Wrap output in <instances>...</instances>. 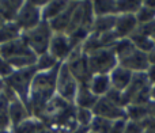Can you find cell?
I'll use <instances>...</instances> for the list:
<instances>
[{
  "mask_svg": "<svg viewBox=\"0 0 155 133\" xmlns=\"http://www.w3.org/2000/svg\"><path fill=\"white\" fill-rule=\"evenodd\" d=\"M60 66V65H59ZM59 66L46 72H37L30 87L27 107L31 117L41 120L51 99L56 95V82Z\"/></svg>",
  "mask_w": 155,
  "mask_h": 133,
  "instance_id": "1",
  "label": "cell"
},
{
  "mask_svg": "<svg viewBox=\"0 0 155 133\" xmlns=\"http://www.w3.org/2000/svg\"><path fill=\"white\" fill-rule=\"evenodd\" d=\"M45 2H23L22 7L16 14L14 23L23 33L35 29L40 23H42V7Z\"/></svg>",
  "mask_w": 155,
  "mask_h": 133,
  "instance_id": "2",
  "label": "cell"
},
{
  "mask_svg": "<svg viewBox=\"0 0 155 133\" xmlns=\"http://www.w3.org/2000/svg\"><path fill=\"white\" fill-rule=\"evenodd\" d=\"M22 37H23L25 42L27 44V46L31 49L33 53L35 56H41L44 53H48L51 40L53 37V31H52L48 22H42L35 29L23 33Z\"/></svg>",
  "mask_w": 155,
  "mask_h": 133,
  "instance_id": "3",
  "label": "cell"
},
{
  "mask_svg": "<svg viewBox=\"0 0 155 133\" xmlns=\"http://www.w3.org/2000/svg\"><path fill=\"white\" fill-rule=\"evenodd\" d=\"M35 73H37V71H35L34 66H31V68H25V69H18V71H15L3 83H4L8 88H11L21 101L27 103L30 87H31V83H33V79H34Z\"/></svg>",
  "mask_w": 155,
  "mask_h": 133,
  "instance_id": "4",
  "label": "cell"
},
{
  "mask_svg": "<svg viewBox=\"0 0 155 133\" xmlns=\"http://www.w3.org/2000/svg\"><path fill=\"white\" fill-rule=\"evenodd\" d=\"M87 63L91 75H109L118 65L113 49H101L88 54Z\"/></svg>",
  "mask_w": 155,
  "mask_h": 133,
  "instance_id": "5",
  "label": "cell"
},
{
  "mask_svg": "<svg viewBox=\"0 0 155 133\" xmlns=\"http://www.w3.org/2000/svg\"><path fill=\"white\" fill-rule=\"evenodd\" d=\"M79 88V83L76 79L71 75L70 69L65 63H61L59 66V73H57V82H56V95L64 99L65 102L74 105L75 96Z\"/></svg>",
  "mask_w": 155,
  "mask_h": 133,
  "instance_id": "6",
  "label": "cell"
},
{
  "mask_svg": "<svg viewBox=\"0 0 155 133\" xmlns=\"http://www.w3.org/2000/svg\"><path fill=\"white\" fill-rule=\"evenodd\" d=\"M65 64L70 69L71 75L75 77L79 84H87L88 80L93 76L90 72V68H88L87 56L83 53L80 48H78L72 52V54L65 61Z\"/></svg>",
  "mask_w": 155,
  "mask_h": 133,
  "instance_id": "7",
  "label": "cell"
},
{
  "mask_svg": "<svg viewBox=\"0 0 155 133\" xmlns=\"http://www.w3.org/2000/svg\"><path fill=\"white\" fill-rule=\"evenodd\" d=\"M75 48L72 46L70 38L67 34L63 33H53V37L51 40V45H49L48 53L52 54L59 63H65Z\"/></svg>",
  "mask_w": 155,
  "mask_h": 133,
  "instance_id": "8",
  "label": "cell"
},
{
  "mask_svg": "<svg viewBox=\"0 0 155 133\" xmlns=\"http://www.w3.org/2000/svg\"><path fill=\"white\" fill-rule=\"evenodd\" d=\"M93 113L95 117H101L105 120H110V121H116V120H121V118H127V113L125 109L116 106L114 103L109 101L107 98L102 96L97 101L95 106L93 109Z\"/></svg>",
  "mask_w": 155,
  "mask_h": 133,
  "instance_id": "9",
  "label": "cell"
},
{
  "mask_svg": "<svg viewBox=\"0 0 155 133\" xmlns=\"http://www.w3.org/2000/svg\"><path fill=\"white\" fill-rule=\"evenodd\" d=\"M118 65L127 68L128 71H131L132 73H144L150 66V61H148V54L144 52H140L137 49H135L131 54H128L127 57L121 59L118 61Z\"/></svg>",
  "mask_w": 155,
  "mask_h": 133,
  "instance_id": "10",
  "label": "cell"
},
{
  "mask_svg": "<svg viewBox=\"0 0 155 133\" xmlns=\"http://www.w3.org/2000/svg\"><path fill=\"white\" fill-rule=\"evenodd\" d=\"M139 29V23L136 21L135 15H117L116 16V24L114 30L118 40H125V38H131L136 30Z\"/></svg>",
  "mask_w": 155,
  "mask_h": 133,
  "instance_id": "11",
  "label": "cell"
},
{
  "mask_svg": "<svg viewBox=\"0 0 155 133\" xmlns=\"http://www.w3.org/2000/svg\"><path fill=\"white\" fill-rule=\"evenodd\" d=\"M8 117H10L11 121V128L18 124L23 122V121L31 118V114L29 112V107L23 101H21L19 98L14 99L12 102L8 106Z\"/></svg>",
  "mask_w": 155,
  "mask_h": 133,
  "instance_id": "12",
  "label": "cell"
},
{
  "mask_svg": "<svg viewBox=\"0 0 155 133\" xmlns=\"http://www.w3.org/2000/svg\"><path fill=\"white\" fill-rule=\"evenodd\" d=\"M109 77H110V83H112V88L124 92L131 84L134 73L131 71H128L127 68H124V66L117 65L109 73Z\"/></svg>",
  "mask_w": 155,
  "mask_h": 133,
  "instance_id": "13",
  "label": "cell"
},
{
  "mask_svg": "<svg viewBox=\"0 0 155 133\" xmlns=\"http://www.w3.org/2000/svg\"><path fill=\"white\" fill-rule=\"evenodd\" d=\"M76 3L78 2H71L70 7H68L64 12L60 14V15L56 16L54 19H52L51 22H48L52 31L67 34L68 30H70V26H71V19H72V14H74V10H75Z\"/></svg>",
  "mask_w": 155,
  "mask_h": 133,
  "instance_id": "14",
  "label": "cell"
},
{
  "mask_svg": "<svg viewBox=\"0 0 155 133\" xmlns=\"http://www.w3.org/2000/svg\"><path fill=\"white\" fill-rule=\"evenodd\" d=\"M87 86L91 90V92L98 98L106 96L107 92L112 90V83H110L109 75H93L91 79L88 80Z\"/></svg>",
  "mask_w": 155,
  "mask_h": 133,
  "instance_id": "15",
  "label": "cell"
},
{
  "mask_svg": "<svg viewBox=\"0 0 155 133\" xmlns=\"http://www.w3.org/2000/svg\"><path fill=\"white\" fill-rule=\"evenodd\" d=\"M98 99L99 98L91 92V90L88 88L87 84H79V88H78V92H76V96H75V101H74V106L79 107V109L93 110Z\"/></svg>",
  "mask_w": 155,
  "mask_h": 133,
  "instance_id": "16",
  "label": "cell"
},
{
  "mask_svg": "<svg viewBox=\"0 0 155 133\" xmlns=\"http://www.w3.org/2000/svg\"><path fill=\"white\" fill-rule=\"evenodd\" d=\"M134 44V46L140 52H144V53H150L155 49V42H154V38H151L148 34H146L142 29H137L136 31L132 34V37L129 38Z\"/></svg>",
  "mask_w": 155,
  "mask_h": 133,
  "instance_id": "17",
  "label": "cell"
},
{
  "mask_svg": "<svg viewBox=\"0 0 155 133\" xmlns=\"http://www.w3.org/2000/svg\"><path fill=\"white\" fill-rule=\"evenodd\" d=\"M71 2H45L42 7V19L44 22H51L60 14H63L68 7Z\"/></svg>",
  "mask_w": 155,
  "mask_h": 133,
  "instance_id": "18",
  "label": "cell"
},
{
  "mask_svg": "<svg viewBox=\"0 0 155 133\" xmlns=\"http://www.w3.org/2000/svg\"><path fill=\"white\" fill-rule=\"evenodd\" d=\"M116 16L117 15H109V16H99L94 19V23L91 26V33L97 35L105 34L114 30L116 24Z\"/></svg>",
  "mask_w": 155,
  "mask_h": 133,
  "instance_id": "19",
  "label": "cell"
},
{
  "mask_svg": "<svg viewBox=\"0 0 155 133\" xmlns=\"http://www.w3.org/2000/svg\"><path fill=\"white\" fill-rule=\"evenodd\" d=\"M44 128H45V124L42 121L31 117L29 120L23 121V122L18 124V125L12 126L11 132L12 133H41L44 131Z\"/></svg>",
  "mask_w": 155,
  "mask_h": 133,
  "instance_id": "20",
  "label": "cell"
},
{
  "mask_svg": "<svg viewBox=\"0 0 155 133\" xmlns=\"http://www.w3.org/2000/svg\"><path fill=\"white\" fill-rule=\"evenodd\" d=\"M22 37V31L18 29L14 22H5L2 27H0V46L5 45L8 42L18 40Z\"/></svg>",
  "mask_w": 155,
  "mask_h": 133,
  "instance_id": "21",
  "label": "cell"
},
{
  "mask_svg": "<svg viewBox=\"0 0 155 133\" xmlns=\"http://www.w3.org/2000/svg\"><path fill=\"white\" fill-rule=\"evenodd\" d=\"M23 2H0V16L5 22H14Z\"/></svg>",
  "mask_w": 155,
  "mask_h": 133,
  "instance_id": "22",
  "label": "cell"
},
{
  "mask_svg": "<svg viewBox=\"0 0 155 133\" xmlns=\"http://www.w3.org/2000/svg\"><path fill=\"white\" fill-rule=\"evenodd\" d=\"M93 12L95 18L99 16H109V15H117L116 14V2H91Z\"/></svg>",
  "mask_w": 155,
  "mask_h": 133,
  "instance_id": "23",
  "label": "cell"
},
{
  "mask_svg": "<svg viewBox=\"0 0 155 133\" xmlns=\"http://www.w3.org/2000/svg\"><path fill=\"white\" fill-rule=\"evenodd\" d=\"M143 2H136V0H121L116 2V14L117 15H135L140 10Z\"/></svg>",
  "mask_w": 155,
  "mask_h": 133,
  "instance_id": "24",
  "label": "cell"
},
{
  "mask_svg": "<svg viewBox=\"0 0 155 133\" xmlns=\"http://www.w3.org/2000/svg\"><path fill=\"white\" fill-rule=\"evenodd\" d=\"M60 64H61V63L57 61L52 54L44 53V54H41V56H37V61H35L34 68L37 72H46V71H51V69H54Z\"/></svg>",
  "mask_w": 155,
  "mask_h": 133,
  "instance_id": "25",
  "label": "cell"
},
{
  "mask_svg": "<svg viewBox=\"0 0 155 133\" xmlns=\"http://www.w3.org/2000/svg\"><path fill=\"white\" fill-rule=\"evenodd\" d=\"M112 49H113V52H114L117 60L120 61L121 59H124V57H127L128 54H131L136 48L134 46V44H132V41L129 40V38H125V40H118Z\"/></svg>",
  "mask_w": 155,
  "mask_h": 133,
  "instance_id": "26",
  "label": "cell"
},
{
  "mask_svg": "<svg viewBox=\"0 0 155 133\" xmlns=\"http://www.w3.org/2000/svg\"><path fill=\"white\" fill-rule=\"evenodd\" d=\"M135 16H136V21L139 23V27H142V26H146V24H150L151 22L155 21V11L148 8L147 5H144L142 3V7L135 14Z\"/></svg>",
  "mask_w": 155,
  "mask_h": 133,
  "instance_id": "27",
  "label": "cell"
},
{
  "mask_svg": "<svg viewBox=\"0 0 155 133\" xmlns=\"http://www.w3.org/2000/svg\"><path fill=\"white\" fill-rule=\"evenodd\" d=\"M112 125L113 121L94 115V120L90 125V131L93 133H112Z\"/></svg>",
  "mask_w": 155,
  "mask_h": 133,
  "instance_id": "28",
  "label": "cell"
},
{
  "mask_svg": "<svg viewBox=\"0 0 155 133\" xmlns=\"http://www.w3.org/2000/svg\"><path fill=\"white\" fill-rule=\"evenodd\" d=\"M94 120V113L90 109L75 107V122L79 126H90Z\"/></svg>",
  "mask_w": 155,
  "mask_h": 133,
  "instance_id": "29",
  "label": "cell"
},
{
  "mask_svg": "<svg viewBox=\"0 0 155 133\" xmlns=\"http://www.w3.org/2000/svg\"><path fill=\"white\" fill-rule=\"evenodd\" d=\"M105 98H107L112 103H114L116 106L121 107V109H127V107L129 106V102H128V99H127V95H125V92H123V91H118V90L112 88Z\"/></svg>",
  "mask_w": 155,
  "mask_h": 133,
  "instance_id": "30",
  "label": "cell"
},
{
  "mask_svg": "<svg viewBox=\"0 0 155 133\" xmlns=\"http://www.w3.org/2000/svg\"><path fill=\"white\" fill-rule=\"evenodd\" d=\"M14 72H15V69L11 65V63L8 61L7 59L0 56V80H2V82L7 80Z\"/></svg>",
  "mask_w": 155,
  "mask_h": 133,
  "instance_id": "31",
  "label": "cell"
},
{
  "mask_svg": "<svg viewBox=\"0 0 155 133\" xmlns=\"http://www.w3.org/2000/svg\"><path fill=\"white\" fill-rule=\"evenodd\" d=\"M146 128L143 125V122H139V121H127L125 129H124V133H144Z\"/></svg>",
  "mask_w": 155,
  "mask_h": 133,
  "instance_id": "32",
  "label": "cell"
},
{
  "mask_svg": "<svg viewBox=\"0 0 155 133\" xmlns=\"http://www.w3.org/2000/svg\"><path fill=\"white\" fill-rule=\"evenodd\" d=\"M146 77H147L148 83L151 84V87L155 86V65H150L148 69L146 71Z\"/></svg>",
  "mask_w": 155,
  "mask_h": 133,
  "instance_id": "33",
  "label": "cell"
},
{
  "mask_svg": "<svg viewBox=\"0 0 155 133\" xmlns=\"http://www.w3.org/2000/svg\"><path fill=\"white\" fill-rule=\"evenodd\" d=\"M90 132H91L90 126H79V125H76L70 133H90Z\"/></svg>",
  "mask_w": 155,
  "mask_h": 133,
  "instance_id": "34",
  "label": "cell"
},
{
  "mask_svg": "<svg viewBox=\"0 0 155 133\" xmlns=\"http://www.w3.org/2000/svg\"><path fill=\"white\" fill-rule=\"evenodd\" d=\"M148 61H150V65H155V49L148 53Z\"/></svg>",
  "mask_w": 155,
  "mask_h": 133,
  "instance_id": "35",
  "label": "cell"
},
{
  "mask_svg": "<svg viewBox=\"0 0 155 133\" xmlns=\"http://www.w3.org/2000/svg\"><path fill=\"white\" fill-rule=\"evenodd\" d=\"M143 4L147 5L148 8H151V10L155 11V2H143Z\"/></svg>",
  "mask_w": 155,
  "mask_h": 133,
  "instance_id": "36",
  "label": "cell"
},
{
  "mask_svg": "<svg viewBox=\"0 0 155 133\" xmlns=\"http://www.w3.org/2000/svg\"><path fill=\"white\" fill-rule=\"evenodd\" d=\"M151 102L155 103V86L154 87H151Z\"/></svg>",
  "mask_w": 155,
  "mask_h": 133,
  "instance_id": "37",
  "label": "cell"
},
{
  "mask_svg": "<svg viewBox=\"0 0 155 133\" xmlns=\"http://www.w3.org/2000/svg\"><path fill=\"white\" fill-rule=\"evenodd\" d=\"M0 133H12V132H11V129H3V131H0Z\"/></svg>",
  "mask_w": 155,
  "mask_h": 133,
  "instance_id": "38",
  "label": "cell"
},
{
  "mask_svg": "<svg viewBox=\"0 0 155 133\" xmlns=\"http://www.w3.org/2000/svg\"><path fill=\"white\" fill-rule=\"evenodd\" d=\"M144 133H155V129H146Z\"/></svg>",
  "mask_w": 155,
  "mask_h": 133,
  "instance_id": "39",
  "label": "cell"
},
{
  "mask_svg": "<svg viewBox=\"0 0 155 133\" xmlns=\"http://www.w3.org/2000/svg\"><path fill=\"white\" fill-rule=\"evenodd\" d=\"M4 23H5V21H4V19H3V18H2V16H0V27H2V26H3V24H4Z\"/></svg>",
  "mask_w": 155,
  "mask_h": 133,
  "instance_id": "40",
  "label": "cell"
},
{
  "mask_svg": "<svg viewBox=\"0 0 155 133\" xmlns=\"http://www.w3.org/2000/svg\"><path fill=\"white\" fill-rule=\"evenodd\" d=\"M154 42H155V38H154Z\"/></svg>",
  "mask_w": 155,
  "mask_h": 133,
  "instance_id": "41",
  "label": "cell"
},
{
  "mask_svg": "<svg viewBox=\"0 0 155 133\" xmlns=\"http://www.w3.org/2000/svg\"><path fill=\"white\" fill-rule=\"evenodd\" d=\"M90 133H93V132H90Z\"/></svg>",
  "mask_w": 155,
  "mask_h": 133,
  "instance_id": "42",
  "label": "cell"
}]
</instances>
